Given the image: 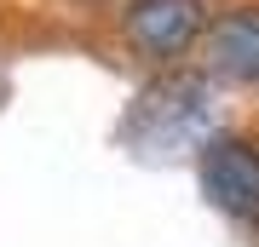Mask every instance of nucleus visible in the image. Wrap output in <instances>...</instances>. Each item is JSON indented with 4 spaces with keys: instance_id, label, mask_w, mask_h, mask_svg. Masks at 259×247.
I'll list each match as a JSON object with an SVG mask.
<instances>
[{
    "instance_id": "20e7f679",
    "label": "nucleus",
    "mask_w": 259,
    "mask_h": 247,
    "mask_svg": "<svg viewBox=\"0 0 259 247\" xmlns=\"http://www.w3.org/2000/svg\"><path fill=\"white\" fill-rule=\"evenodd\" d=\"M207 58L225 81H259V6L225 12L207 29Z\"/></svg>"
},
{
    "instance_id": "7ed1b4c3",
    "label": "nucleus",
    "mask_w": 259,
    "mask_h": 247,
    "mask_svg": "<svg viewBox=\"0 0 259 247\" xmlns=\"http://www.w3.org/2000/svg\"><path fill=\"white\" fill-rule=\"evenodd\" d=\"M202 190L207 202L231 219H259V150L242 138H207L202 144Z\"/></svg>"
},
{
    "instance_id": "f03ea898",
    "label": "nucleus",
    "mask_w": 259,
    "mask_h": 247,
    "mask_svg": "<svg viewBox=\"0 0 259 247\" xmlns=\"http://www.w3.org/2000/svg\"><path fill=\"white\" fill-rule=\"evenodd\" d=\"M207 6L202 0H127L121 12V35L144 58H179L202 40Z\"/></svg>"
},
{
    "instance_id": "f257e3e1",
    "label": "nucleus",
    "mask_w": 259,
    "mask_h": 247,
    "mask_svg": "<svg viewBox=\"0 0 259 247\" xmlns=\"http://www.w3.org/2000/svg\"><path fill=\"white\" fill-rule=\"evenodd\" d=\"M207 86L190 81V75H167V81H150L139 98H133L127 132L139 138L144 150H179L185 138L207 121Z\"/></svg>"
}]
</instances>
